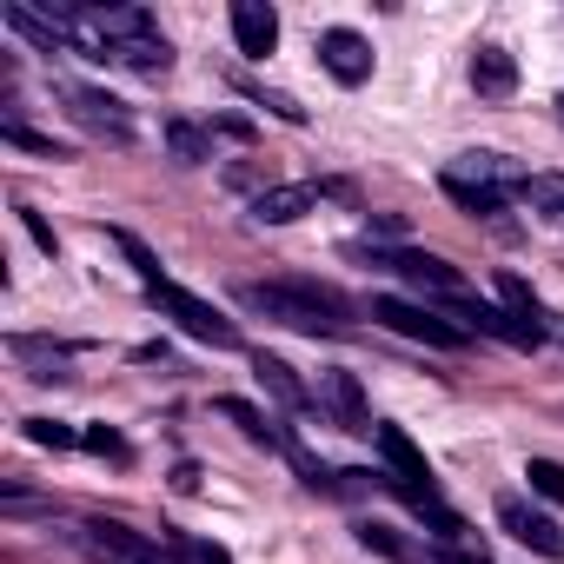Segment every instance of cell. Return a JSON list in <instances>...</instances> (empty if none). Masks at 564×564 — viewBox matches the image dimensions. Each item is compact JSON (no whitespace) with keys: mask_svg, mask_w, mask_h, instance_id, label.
Masks as SVG:
<instances>
[{"mask_svg":"<svg viewBox=\"0 0 564 564\" xmlns=\"http://www.w3.org/2000/svg\"><path fill=\"white\" fill-rule=\"evenodd\" d=\"M8 352H14V366H21L34 386H67V379H74V352H80V346H67V339H41V333H14V339H8Z\"/></svg>","mask_w":564,"mask_h":564,"instance_id":"cell-9","label":"cell"},{"mask_svg":"<svg viewBox=\"0 0 564 564\" xmlns=\"http://www.w3.org/2000/svg\"><path fill=\"white\" fill-rule=\"evenodd\" d=\"M54 100H61V107H67V120H74V127H87L94 140H113V147H133V140H140L133 113H127L113 94H100V87H80V80H54Z\"/></svg>","mask_w":564,"mask_h":564,"instance_id":"cell-7","label":"cell"},{"mask_svg":"<svg viewBox=\"0 0 564 564\" xmlns=\"http://www.w3.org/2000/svg\"><path fill=\"white\" fill-rule=\"evenodd\" d=\"M213 412H219L226 425H239V438H252V445H265V452H286V438H293V432H279L259 405H246V399H213Z\"/></svg>","mask_w":564,"mask_h":564,"instance_id":"cell-20","label":"cell"},{"mask_svg":"<svg viewBox=\"0 0 564 564\" xmlns=\"http://www.w3.org/2000/svg\"><path fill=\"white\" fill-rule=\"evenodd\" d=\"M226 87L239 94V100H252V107H265V113H279V120H286V127H306L313 113L293 100V94H279V87H259V80H246V74H226Z\"/></svg>","mask_w":564,"mask_h":564,"instance_id":"cell-21","label":"cell"},{"mask_svg":"<svg viewBox=\"0 0 564 564\" xmlns=\"http://www.w3.org/2000/svg\"><path fill=\"white\" fill-rule=\"evenodd\" d=\"M87 564H166V544H153L147 531L120 524V518H80L61 531Z\"/></svg>","mask_w":564,"mask_h":564,"instance_id":"cell-4","label":"cell"},{"mask_svg":"<svg viewBox=\"0 0 564 564\" xmlns=\"http://www.w3.org/2000/svg\"><path fill=\"white\" fill-rule=\"evenodd\" d=\"M319 67H326L339 87H366V80H372V41L352 34V28H326V34H319Z\"/></svg>","mask_w":564,"mask_h":564,"instance_id":"cell-12","label":"cell"},{"mask_svg":"<svg viewBox=\"0 0 564 564\" xmlns=\"http://www.w3.org/2000/svg\"><path fill=\"white\" fill-rule=\"evenodd\" d=\"M372 319L386 326V333H399V339H419V346H432V352H458L471 333L465 326H452L438 306H425V300H399V293H379L372 300Z\"/></svg>","mask_w":564,"mask_h":564,"instance_id":"cell-6","label":"cell"},{"mask_svg":"<svg viewBox=\"0 0 564 564\" xmlns=\"http://www.w3.org/2000/svg\"><path fill=\"white\" fill-rule=\"evenodd\" d=\"M28 438H34V445H47V452H74V445H80V432H74V425H61V419H28Z\"/></svg>","mask_w":564,"mask_h":564,"instance_id":"cell-30","label":"cell"},{"mask_svg":"<svg viewBox=\"0 0 564 564\" xmlns=\"http://www.w3.org/2000/svg\"><path fill=\"white\" fill-rule=\"evenodd\" d=\"M531 173H518L505 153H458V160H445V173H438V186L465 206V213H505V199L524 186Z\"/></svg>","mask_w":564,"mask_h":564,"instance_id":"cell-2","label":"cell"},{"mask_svg":"<svg viewBox=\"0 0 564 564\" xmlns=\"http://www.w3.org/2000/svg\"><path fill=\"white\" fill-rule=\"evenodd\" d=\"M339 252H346L352 265H379V272L405 279V286H419V293H425V306H432V300H452V293H465L458 265H445V259H432V252H405V246H366V239H346Z\"/></svg>","mask_w":564,"mask_h":564,"instance_id":"cell-3","label":"cell"},{"mask_svg":"<svg viewBox=\"0 0 564 564\" xmlns=\"http://www.w3.org/2000/svg\"><path fill=\"white\" fill-rule=\"evenodd\" d=\"M252 379L272 392V405H279V412H306V405H313V392L300 386V372H293L286 359H272V352H252Z\"/></svg>","mask_w":564,"mask_h":564,"instance_id":"cell-17","label":"cell"},{"mask_svg":"<svg viewBox=\"0 0 564 564\" xmlns=\"http://www.w3.org/2000/svg\"><path fill=\"white\" fill-rule=\"evenodd\" d=\"M471 87H478V100H511L518 94V61L505 47H478L471 54Z\"/></svg>","mask_w":564,"mask_h":564,"instance_id":"cell-19","label":"cell"},{"mask_svg":"<svg viewBox=\"0 0 564 564\" xmlns=\"http://www.w3.org/2000/svg\"><path fill=\"white\" fill-rule=\"evenodd\" d=\"M232 300H239L246 313L272 319V326L306 333V339H339V333H352V319H359V306H352L346 293L319 286V279H246V286H232Z\"/></svg>","mask_w":564,"mask_h":564,"instance_id":"cell-1","label":"cell"},{"mask_svg":"<svg viewBox=\"0 0 564 564\" xmlns=\"http://www.w3.org/2000/svg\"><path fill=\"white\" fill-rule=\"evenodd\" d=\"M219 133H226V140H252V120H239V113H219Z\"/></svg>","mask_w":564,"mask_h":564,"instance_id":"cell-33","label":"cell"},{"mask_svg":"<svg viewBox=\"0 0 564 564\" xmlns=\"http://www.w3.org/2000/svg\"><path fill=\"white\" fill-rule=\"evenodd\" d=\"M319 405L339 419V432H379L372 412H366V392L352 372H319Z\"/></svg>","mask_w":564,"mask_h":564,"instance_id":"cell-13","label":"cell"},{"mask_svg":"<svg viewBox=\"0 0 564 564\" xmlns=\"http://www.w3.org/2000/svg\"><path fill=\"white\" fill-rule=\"evenodd\" d=\"M113 246H120V252L133 259V272H140V286H160V279H166V272H160V259H153V252H147V246H140L133 232H113Z\"/></svg>","mask_w":564,"mask_h":564,"instance_id":"cell-31","label":"cell"},{"mask_svg":"<svg viewBox=\"0 0 564 564\" xmlns=\"http://www.w3.org/2000/svg\"><path fill=\"white\" fill-rule=\"evenodd\" d=\"M544 333H557V339H564V319H544Z\"/></svg>","mask_w":564,"mask_h":564,"instance_id":"cell-35","label":"cell"},{"mask_svg":"<svg viewBox=\"0 0 564 564\" xmlns=\"http://www.w3.org/2000/svg\"><path fill=\"white\" fill-rule=\"evenodd\" d=\"M557 107H564V100H557Z\"/></svg>","mask_w":564,"mask_h":564,"instance_id":"cell-36","label":"cell"},{"mask_svg":"<svg viewBox=\"0 0 564 564\" xmlns=\"http://www.w3.org/2000/svg\"><path fill=\"white\" fill-rule=\"evenodd\" d=\"M524 478H531V498L564 505V465H557V458H531V465H524Z\"/></svg>","mask_w":564,"mask_h":564,"instance_id":"cell-27","label":"cell"},{"mask_svg":"<svg viewBox=\"0 0 564 564\" xmlns=\"http://www.w3.org/2000/svg\"><path fill=\"white\" fill-rule=\"evenodd\" d=\"M498 524H505L524 551H538V557H564V524H557L551 511H538L531 498L505 491V498H498Z\"/></svg>","mask_w":564,"mask_h":564,"instance_id":"cell-8","label":"cell"},{"mask_svg":"<svg viewBox=\"0 0 564 564\" xmlns=\"http://www.w3.org/2000/svg\"><path fill=\"white\" fill-rule=\"evenodd\" d=\"M160 133H166V153H173L180 166H206V160H213V127H193V120L173 113Z\"/></svg>","mask_w":564,"mask_h":564,"instance_id":"cell-22","label":"cell"},{"mask_svg":"<svg viewBox=\"0 0 564 564\" xmlns=\"http://www.w3.org/2000/svg\"><path fill=\"white\" fill-rule=\"evenodd\" d=\"M379 438V458H386V478L379 485H432V465H425V452L399 432V425H379L372 432Z\"/></svg>","mask_w":564,"mask_h":564,"instance_id":"cell-14","label":"cell"},{"mask_svg":"<svg viewBox=\"0 0 564 564\" xmlns=\"http://www.w3.org/2000/svg\"><path fill=\"white\" fill-rule=\"evenodd\" d=\"M359 544H366V551H379V557H399V564H412V544H405L392 524H372V518H366V524H359Z\"/></svg>","mask_w":564,"mask_h":564,"instance_id":"cell-29","label":"cell"},{"mask_svg":"<svg viewBox=\"0 0 564 564\" xmlns=\"http://www.w3.org/2000/svg\"><path fill=\"white\" fill-rule=\"evenodd\" d=\"M80 445H87L94 458H113V465H133V445H127V438H120L113 425H87V432H80Z\"/></svg>","mask_w":564,"mask_h":564,"instance_id":"cell-28","label":"cell"},{"mask_svg":"<svg viewBox=\"0 0 564 564\" xmlns=\"http://www.w3.org/2000/svg\"><path fill=\"white\" fill-rule=\"evenodd\" d=\"M147 300H153L186 339H199V346H213V352H239V326H232L219 306H206L199 293H186V286H173V279H160V286H147Z\"/></svg>","mask_w":564,"mask_h":564,"instance_id":"cell-5","label":"cell"},{"mask_svg":"<svg viewBox=\"0 0 564 564\" xmlns=\"http://www.w3.org/2000/svg\"><path fill=\"white\" fill-rule=\"evenodd\" d=\"M166 564H232V557H226V544H213V538L166 531Z\"/></svg>","mask_w":564,"mask_h":564,"instance_id":"cell-25","label":"cell"},{"mask_svg":"<svg viewBox=\"0 0 564 564\" xmlns=\"http://www.w3.org/2000/svg\"><path fill=\"white\" fill-rule=\"evenodd\" d=\"M518 199H524L531 213H544V219H564V173H531V180L518 186Z\"/></svg>","mask_w":564,"mask_h":564,"instance_id":"cell-26","label":"cell"},{"mask_svg":"<svg viewBox=\"0 0 564 564\" xmlns=\"http://www.w3.org/2000/svg\"><path fill=\"white\" fill-rule=\"evenodd\" d=\"M21 226H28V239H34V246H41V252H47V259H54V252H61V239H54V226H47V219H41V213H34V206H21Z\"/></svg>","mask_w":564,"mask_h":564,"instance_id":"cell-32","label":"cell"},{"mask_svg":"<svg viewBox=\"0 0 564 564\" xmlns=\"http://www.w3.org/2000/svg\"><path fill=\"white\" fill-rule=\"evenodd\" d=\"M0 21H8L28 47H41V54H80V47H74V34H67L54 14H34L28 0H8V8H0Z\"/></svg>","mask_w":564,"mask_h":564,"instance_id":"cell-15","label":"cell"},{"mask_svg":"<svg viewBox=\"0 0 564 564\" xmlns=\"http://www.w3.org/2000/svg\"><path fill=\"white\" fill-rule=\"evenodd\" d=\"M107 67H127L140 80H160V74H173V47H166V34H140V41H120L107 54Z\"/></svg>","mask_w":564,"mask_h":564,"instance_id":"cell-18","label":"cell"},{"mask_svg":"<svg viewBox=\"0 0 564 564\" xmlns=\"http://www.w3.org/2000/svg\"><path fill=\"white\" fill-rule=\"evenodd\" d=\"M173 491H199V465H193V458H186V465L173 471Z\"/></svg>","mask_w":564,"mask_h":564,"instance_id":"cell-34","label":"cell"},{"mask_svg":"<svg viewBox=\"0 0 564 564\" xmlns=\"http://www.w3.org/2000/svg\"><path fill=\"white\" fill-rule=\"evenodd\" d=\"M0 140H8V147H28V153H41V160H74L54 133H34L21 113H0Z\"/></svg>","mask_w":564,"mask_h":564,"instance_id":"cell-24","label":"cell"},{"mask_svg":"<svg viewBox=\"0 0 564 564\" xmlns=\"http://www.w3.org/2000/svg\"><path fill=\"white\" fill-rule=\"evenodd\" d=\"M465 333H491V339H505V346H538L544 333H531L524 319H511L505 306H485V300H471V293H452V300H438Z\"/></svg>","mask_w":564,"mask_h":564,"instance_id":"cell-10","label":"cell"},{"mask_svg":"<svg viewBox=\"0 0 564 564\" xmlns=\"http://www.w3.org/2000/svg\"><path fill=\"white\" fill-rule=\"evenodd\" d=\"M319 199H326V180H319V186H313V180H286V186H259V193H252V219H259V226H293V219L319 213Z\"/></svg>","mask_w":564,"mask_h":564,"instance_id":"cell-11","label":"cell"},{"mask_svg":"<svg viewBox=\"0 0 564 564\" xmlns=\"http://www.w3.org/2000/svg\"><path fill=\"white\" fill-rule=\"evenodd\" d=\"M498 300H505V313H511V319H524L531 333H544V319H551V313L538 306V293L524 286L518 272H498Z\"/></svg>","mask_w":564,"mask_h":564,"instance_id":"cell-23","label":"cell"},{"mask_svg":"<svg viewBox=\"0 0 564 564\" xmlns=\"http://www.w3.org/2000/svg\"><path fill=\"white\" fill-rule=\"evenodd\" d=\"M232 41H239V54L265 61L279 47V14L265 8V0H232Z\"/></svg>","mask_w":564,"mask_h":564,"instance_id":"cell-16","label":"cell"}]
</instances>
